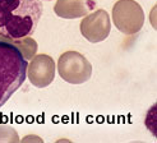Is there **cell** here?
<instances>
[{
	"mask_svg": "<svg viewBox=\"0 0 157 143\" xmlns=\"http://www.w3.org/2000/svg\"><path fill=\"white\" fill-rule=\"evenodd\" d=\"M41 15L40 0H0V36L8 40L32 36Z\"/></svg>",
	"mask_w": 157,
	"mask_h": 143,
	"instance_id": "obj_1",
	"label": "cell"
},
{
	"mask_svg": "<svg viewBox=\"0 0 157 143\" xmlns=\"http://www.w3.org/2000/svg\"><path fill=\"white\" fill-rule=\"evenodd\" d=\"M27 68L28 63L17 46L0 41V107L25 83Z\"/></svg>",
	"mask_w": 157,
	"mask_h": 143,
	"instance_id": "obj_2",
	"label": "cell"
},
{
	"mask_svg": "<svg viewBox=\"0 0 157 143\" xmlns=\"http://www.w3.org/2000/svg\"><path fill=\"white\" fill-rule=\"evenodd\" d=\"M45 2H51V0H45Z\"/></svg>",
	"mask_w": 157,
	"mask_h": 143,
	"instance_id": "obj_3",
	"label": "cell"
}]
</instances>
